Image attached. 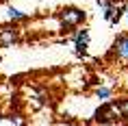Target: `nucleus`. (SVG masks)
Listing matches in <instances>:
<instances>
[{"mask_svg": "<svg viewBox=\"0 0 128 126\" xmlns=\"http://www.w3.org/2000/svg\"><path fill=\"white\" fill-rule=\"evenodd\" d=\"M117 111L124 115V117H128V100H122L120 102V106H117Z\"/></svg>", "mask_w": 128, "mask_h": 126, "instance_id": "nucleus-7", "label": "nucleus"}, {"mask_svg": "<svg viewBox=\"0 0 128 126\" xmlns=\"http://www.w3.org/2000/svg\"><path fill=\"white\" fill-rule=\"evenodd\" d=\"M115 109H117V106L111 104V102H108V104H104L102 109H98V111H96V119H100V122H111L113 117H117Z\"/></svg>", "mask_w": 128, "mask_h": 126, "instance_id": "nucleus-3", "label": "nucleus"}, {"mask_svg": "<svg viewBox=\"0 0 128 126\" xmlns=\"http://www.w3.org/2000/svg\"><path fill=\"white\" fill-rule=\"evenodd\" d=\"M9 18H11V20H24V18H26V13H24V11H20V9H9Z\"/></svg>", "mask_w": 128, "mask_h": 126, "instance_id": "nucleus-6", "label": "nucleus"}, {"mask_svg": "<svg viewBox=\"0 0 128 126\" xmlns=\"http://www.w3.org/2000/svg\"><path fill=\"white\" fill-rule=\"evenodd\" d=\"M87 46H89V31H78L74 37V48H76V54H85L87 52Z\"/></svg>", "mask_w": 128, "mask_h": 126, "instance_id": "nucleus-2", "label": "nucleus"}, {"mask_svg": "<svg viewBox=\"0 0 128 126\" xmlns=\"http://www.w3.org/2000/svg\"><path fill=\"white\" fill-rule=\"evenodd\" d=\"M96 93H98V98H108V96H111V91H108L106 87H100Z\"/></svg>", "mask_w": 128, "mask_h": 126, "instance_id": "nucleus-8", "label": "nucleus"}, {"mask_svg": "<svg viewBox=\"0 0 128 126\" xmlns=\"http://www.w3.org/2000/svg\"><path fill=\"white\" fill-rule=\"evenodd\" d=\"M18 39V33L15 31H0V46H9Z\"/></svg>", "mask_w": 128, "mask_h": 126, "instance_id": "nucleus-5", "label": "nucleus"}, {"mask_svg": "<svg viewBox=\"0 0 128 126\" xmlns=\"http://www.w3.org/2000/svg\"><path fill=\"white\" fill-rule=\"evenodd\" d=\"M115 54L120 61H128V35H122L115 41Z\"/></svg>", "mask_w": 128, "mask_h": 126, "instance_id": "nucleus-4", "label": "nucleus"}, {"mask_svg": "<svg viewBox=\"0 0 128 126\" xmlns=\"http://www.w3.org/2000/svg\"><path fill=\"white\" fill-rule=\"evenodd\" d=\"M82 20H85V13H82L80 9H65V11L61 13V24H63L65 28L78 26Z\"/></svg>", "mask_w": 128, "mask_h": 126, "instance_id": "nucleus-1", "label": "nucleus"}]
</instances>
